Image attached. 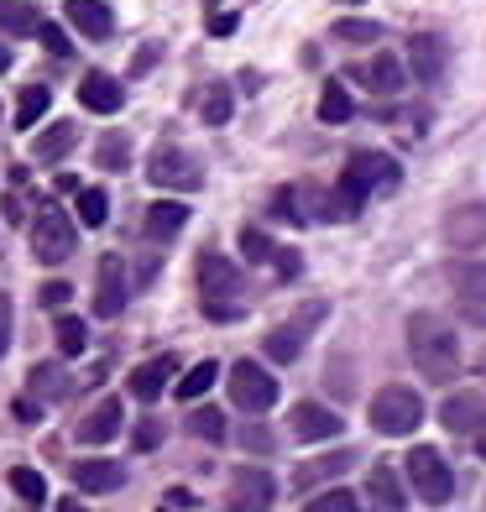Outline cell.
I'll return each instance as SVG.
<instances>
[{
	"instance_id": "4",
	"label": "cell",
	"mask_w": 486,
	"mask_h": 512,
	"mask_svg": "<svg viewBox=\"0 0 486 512\" xmlns=\"http://www.w3.org/2000/svg\"><path fill=\"white\" fill-rule=\"evenodd\" d=\"M398 178H403V168L387 152H351V162H345V173H340V189L356 204H366L372 194H392Z\"/></svg>"
},
{
	"instance_id": "33",
	"label": "cell",
	"mask_w": 486,
	"mask_h": 512,
	"mask_svg": "<svg viewBox=\"0 0 486 512\" xmlns=\"http://www.w3.org/2000/svg\"><path fill=\"white\" fill-rule=\"evenodd\" d=\"M215 377H220V366L215 361H199V366H189L178 377V398H204V392L215 387Z\"/></svg>"
},
{
	"instance_id": "38",
	"label": "cell",
	"mask_w": 486,
	"mask_h": 512,
	"mask_svg": "<svg viewBox=\"0 0 486 512\" xmlns=\"http://www.w3.org/2000/svg\"><path fill=\"white\" fill-rule=\"evenodd\" d=\"M189 429H194L199 439H210V445H220V439H225V413H220V408H194Z\"/></svg>"
},
{
	"instance_id": "35",
	"label": "cell",
	"mask_w": 486,
	"mask_h": 512,
	"mask_svg": "<svg viewBox=\"0 0 486 512\" xmlns=\"http://www.w3.org/2000/svg\"><path fill=\"white\" fill-rule=\"evenodd\" d=\"M74 209H79V225H105V215H110V199H105V189H79V199H74Z\"/></svg>"
},
{
	"instance_id": "42",
	"label": "cell",
	"mask_w": 486,
	"mask_h": 512,
	"mask_svg": "<svg viewBox=\"0 0 486 512\" xmlns=\"http://www.w3.org/2000/svg\"><path fill=\"white\" fill-rule=\"evenodd\" d=\"M241 445H246L251 455H272V445H277V439H272L262 424H246V429H241Z\"/></svg>"
},
{
	"instance_id": "26",
	"label": "cell",
	"mask_w": 486,
	"mask_h": 512,
	"mask_svg": "<svg viewBox=\"0 0 486 512\" xmlns=\"http://www.w3.org/2000/svg\"><path fill=\"white\" fill-rule=\"evenodd\" d=\"M37 27H42L37 6H27V0H0V32H11V37H37Z\"/></svg>"
},
{
	"instance_id": "30",
	"label": "cell",
	"mask_w": 486,
	"mask_h": 512,
	"mask_svg": "<svg viewBox=\"0 0 486 512\" xmlns=\"http://www.w3.org/2000/svg\"><path fill=\"white\" fill-rule=\"evenodd\" d=\"M48 89H42V84H27V89H21V95H16V126L21 131H27V126H37L42 121V115H48Z\"/></svg>"
},
{
	"instance_id": "29",
	"label": "cell",
	"mask_w": 486,
	"mask_h": 512,
	"mask_svg": "<svg viewBox=\"0 0 486 512\" xmlns=\"http://www.w3.org/2000/svg\"><path fill=\"white\" fill-rule=\"evenodd\" d=\"M351 450H335V455H324V460H309V465H298V486H314V481H330L340 471H351Z\"/></svg>"
},
{
	"instance_id": "39",
	"label": "cell",
	"mask_w": 486,
	"mask_h": 512,
	"mask_svg": "<svg viewBox=\"0 0 486 512\" xmlns=\"http://www.w3.org/2000/svg\"><path fill=\"white\" fill-rule=\"evenodd\" d=\"M272 251H277V246H272V236H267V230H257V225H251V230H241V256H246V262H267Z\"/></svg>"
},
{
	"instance_id": "18",
	"label": "cell",
	"mask_w": 486,
	"mask_h": 512,
	"mask_svg": "<svg viewBox=\"0 0 486 512\" xmlns=\"http://www.w3.org/2000/svg\"><path fill=\"white\" fill-rule=\"evenodd\" d=\"M173 377H178V356H152V361H142L131 371V398L136 403H157Z\"/></svg>"
},
{
	"instance_id": "10",
	"label": "cell",
	"mask_w": 486,
	"mask_h": 512,
	"mask_svg": "<svg viewBox=\"0 0 486 512\" xmlns=\"http://www.w3.org/2000/svg\"><path fill=\"white\" fill-rule=\"evenodd\" d=\"M445 246L450 251H481L486 246V204L481 199L455 204L445 215Z\"/></svg>"
},
{
	"instance_id": "6",
	"label": "cell",
	"mask_w": 486,
	"mask_h": 512,
	"mask_svg": "<svg viewBox=\"0 0 486 512\" xmlns=\"http://www.w3.org/2000/svg\"><path fill=\"white\" fill-rule=\"evenodd\" d=\"M230 403H236L241 413H267L277 403V382L267 377V366H257V361L230 366Z\"/></svg>"
},
{
	"instance_id": "20",
	"label": "cell",
	"mask_w": 486,
	"mask_h": 512,
	"mask_svg": "<svg viewBox=\"0 0 486 512\" xmlns=\"http://www.w3.org/2000/svg\"><path fill=\"white\" fill-rule=\"evenodd\" d=\"M84 445H110L115 434H121V403L115 398H100L95 408H89L84 418H79V429H74Z\"/></svg>"
},
{
	"instance_id": "40",
	"label": "cell",
	"mask_w": 486,
	"mask_h": 512,
	"mask_svg": "<svg viewBox=\"0 0 486 512\" xmlns=\"http://www.w3.org/2000/svg\"><path fill=\"white\" fill-rule=\"evenodd\" d=\"M309 512H361V502H356L351 492H340V486H335V492H319V497L309 502Z\"/></svg>"
},
{
	"instance_id": "51",
	"label": "cell",
	"mask_w": 486,
	"mask_h": 512,
	"mask_svg": "<svg viewBox=\"0 0 486 512\" xmlns=\"http://www.w3.org/2000/svg\"><path fill=\"white\" fill-rule=\"evenodd\" d=\"M481 377H486V356H481Z\"/></svg>"
},
{
	"instance_id": "46",
	"label": "cell",
	"mask_w": 486,
	"mask_h": 512,
	"mask_svg": "<svg viewBox=\"0 0 486 512\" xmlns=\"http://www.w3.org/2000/svg\"><path fill=\"white\" fill-rule=\"evenodd\" d=\"M6 345H11V298L0 293V356H6Z\"/></svg>"
},
{
	"instance_id": "7",
	"label": "cell",
	"mask_w": 486,
	"mask_h": 512,
	"mask_svg": "<svg viewBox=\"0 0 486 512\" xmlns=\"http://www.w3.org/2000/svg\"><path fill=\"white\" fill-rule=\"evenodd\" d=\"M79 246V230L68 215H58V209H42V215L32 220V251L37 262H63V256H74Z\"/></svg>"
},
{
	"instance_id": "44",
	"label": "cell",
	"mask_w": 486,
	"mask_h": 512,
	"mask_svg": "<svg viewBox=\"0 0 486 512\" xmlns=\"http://www.w3.org/2000/svg\"><path fill=\"white\" fill-rule=\"evenodd\" d=\"M68 293H74V288H68L63 277H58V283H42L37 298H42V309H63V304H68Z\"/></svg>"
},
{
	"instance_id": "3",
	"label": "cell",
	"mask_w": 486,
	"mask_h": 512,
	"mask_svg": "<svg viewBox=\"0 0 486 512\" xmlns=\"http://www.w3.org/2000/svg\"><path fill=\"white\" fill-rule=\"evenodd\" d=\"M403 471H408V486H413V497H419V502L445 507L455 497V471H450V460L439 455L434 445H413L408 460H403Z\"/></svg>"
},
{
	"instance_id": "36",
	"label": "cell",
	"mask_w": 486,
	"mask_h": 512,
	"mask_svg": "<svg viewBox=\"0 0 486 512\" xmlns=\"http://www.w3.org/2000/svg\"><path fill=\"white\" fill-rule=\"evenodd\" d=\"M84 345H89V330H84V319L63 314V319H58V351H63V356H84Z\"/></svg>"
},
{
	"instance_id": "14",
	"label": "cell",
	"mask_w": 486,
	"mask_h": 512,
	"mask_svg": "<svg viewBox=\"0 0 486 512\" xmlns=\"http://www.w3.org/2000/svg\"><path fill=\"white\" fill-rule=\"evenodd\" d=\"M351 79H356V84H366L372 95H398L403 79H408V68H403V58H398V53H372L366 63H356V68H351Z\"/></svg>"
},
{
	"instance_id": "15",
	"label": "cell",
	"mask_w": 486,
	"mask_h": 512,
	"mask_svg": "<svg viewBox=\"0 0 486 512\" xmlns=\"http://www.w3.org/2000/svg\"><path fill=\"white\" fill-rule=\"evenodd\" d=\"M439 424H445L450 434L486 429V398H481V392H450V398L439 403Z\"/></svg>"
},
{
	"instance_id": "34",
	"label": "cell",
	"mask_w": 486,
	"mask_h": 512,
	"mask_svg": "<svg viewBox=\"0 0 486 512\" xmlns=\"http://www.w3.org/2000/svg\"><path fill=\"white\" fill-rule=\"evenodd\" d=\"M335 37H340V42H361V48H372V42L382 37V27H377V21H366V16H340V21H335Z\"/></svg>"
},
{
	"instance_id": "45",
	"label": "cell",
	"mask_w": 486,
	"mask_h": 512,
	"mask_svg": "<svg viewBox=\"0 0 486 512\" xmlns=\"http://www.w3.org/2000/svg\"><path fill=\"white\" fill-rule=\"evenodd\" d=\"M272 262H277V277H298V272H304V256H298V251H272Z\"/></svg>"
},
{
	"instance_id": "48",
	"label": "cell",
	"mask_w": 486,
	"mask_h": 512,
	"mask_svg": "<svg viewBox=\"0 0 486 512\" xmlns=\"http://www.w3.org/2000/svg\"><path fill=\"white\" fill-rule=\"evenodd\" d=\"M16 418H27V424H32V418H37V398H21L16 403Z\"/></svg>"
},
{
	"instance_id": "41",
	"label": "cell",
	"mask_w": 486,
	"mask_h": 512,
	"mask_svg": "<svg viewBox=\"0 0 486 512\" xmlns=\"http://www.w3.org/2000/svg\"><path fill=\"white\" fill-rule=\"evenodd\" d=\"M37 37H42V48H48L53 58H68V53H74V42H68V32H63V27H53V21H42Z\"/></svg>"
},
{
	"instance_id": "43",
	"label": "cell",
	"mask_w": 486,
	"mask_h": 512,
	"mask_svg": "<svg viewBox=\"0 0 486 512\" xmlns=\"http://www.w3.org/2000/svg\"><path fill=\"white\" fill-rule=\"evenodd\" d=\"M131 439H136V450H157L162 445V424H157V418H142Z\"/></svg>"
},
{
	"instance_id": "9",
	"label": "cell",
	"mask_w": 486,
	"mask_h": 512,
	"mask_svg": "<svg viewBox=\"0 0 486 512\" xmlns=\"http://www.w3.org/2000/svg\"><path fill=\"white\" fill-rule=\"evenodd\" d=\"M272 497H277V481L262 471V465H241V471L230 476L225 507H230V512H267Z\"/></svg>"
},
{
	"instance_id": "21",
	"label": "cell",
	"mask_w": 486,
	"mask_h": 512,
	"mask_svg": "<svg viewBox=\"0 0 486 512\" xmlns=\"http://www.w3.org/2000/svg\"><path fill=\"white\" fill-rule=\"evenodd\" d=\"M319 314H324V309H309L298 324H277V330H267V356H272V361H283V366L298 361V351H304V330H309Z\"/></svg>"
},
{
	"instance_id": "5",
	"label": "cell",
	"mask_w": 486,
	"mask_h": 512,
	"mask_svg": "<svg viewBox=\"0 0 486 512\" xmlns=\"http://www.w3.org/2000/svg\"><path fill=\"white\" fill-rule=\"evenodd\" d=\"M424 424V398L413 387H382L377 398H372V429L377 434H387V439H403V434H413Z\"/></svg>"
},
{
	"instance_id": "28",
	"label": "cell",
	"mask_w": 486,
	"mask_h": 512,
	"mask_svg": "<svg viewBox=\"0 0 486 512\" xmlns=\"http://www.w3.org/2000/svg\"><path fill=\"white\" fill-rule=\"evenodd\" d=\"M356 115V100L345 95V84H324V95H319V121L324 126H345Z\"/></svg>"
},
{
	"instance_id": "27",
	"label": "cell",
	"mask_w": 486,
	"mask_h": 512,
	"mask_svg": "<svg viewBox=\"0 0 486 512\" xmlns=\"http://www.w3.org/2000/svg\"><path fill=\"white\" fill-rule=\"evenodd\" d=\"M68 387H74V382H68L53 361L32 366V398H37V403H58V398H68Z\"/></svg>"
},
{
	"instance_id": "37",
	"label": "cell",
	"mask_w": 486,
	"mask_h": 512,
	"mask_svg": "<svg viewBox=\"0 0 486 512\" xmlns=\"http://www.w3.org/2000/svg\"><path fill=\"white\" fill-rule=\"evenodd\" d=\"M199 115H204L210 126H225V121H230V89H225V84H210V89H204Z\"/></svg>"
},
{
	"instance_id": "17",
	"label": "cell",
	"mask_w": 486,
	"mask_h": 512,
	"mask_svg": "<svg viewBox=\"0 0 486 512\" xmlns=\"http://www.w3.org/2000/svg\"><path fill=\"white\" fill-rule=\"evenodd\" d=\"M288 429L304 439V445H319V439H335L345 424H340V413L324 408V403H298L293 418H288Z\"/></svg>"
},
{
	"instance_id": "23",
	"label": "cell",
	"mask_w": 486,
	"mask_h": 512,
	"mask_svg": "<svg viewBox=\"0 0 486 512\" xmlns=\"http://www.w3.org/2000/svg\"><path fill=\"white\" fill-rule=\"evenodd\" d=\"M74 481H79V492H115V486L126 481V471L115 460H79Z\"/></svg>"
},
{
	"instance_id": "49",
	"label": "cell",
	"mask_w": 486,
	"mask_h": 512,
	"mask_svg": "<svg viewBox=\"0 0 486 512\" xmlns=\"http://www.w3.org/2000/svg\"><path fill=\"white\" fill-rule=\"evenodd\" d=\"M476 450H481V460H486V429H476Z\"/></svg>"
},
{
	"instance_id": "11",
	"label": "cell",
	"mask_w": 486,
	"mask_h": 512,
	"mask_svg": "<svg viewBox=\"0 0 486 512\" xmlns=\"http://www.w3.org/2000/svg\"><path fill=\"white\" fill-rule=\"evenodd\" d=\"M126 293H131V283H126V262H121L115 251L100 256V272H95V314H100V319H121Z\"/></svg>"
},
{
	"instance_id": "32",
	"label": "cell",
	"mask_w": 486,
	"mask_h": 512,
	"mask_svg": "<svg viewBox=\"0 0 486 512\" xmlns=\"http://www.w3.org/2000/svg\"><path fill=\"white\" fill-rule=\"evenodd\" d=\"M11 492L27 507H42V502H48V481H42L32 465H16V471H11Z\"/></svg>"
},
{
	"instance_id": "1",
	"label": "cell",
	"mask_w": 486,
	"mask_h": 512,
	"mask_svg": "<svg viewBox=\"0 0 486 512\" xmlns=\"http://www.w3.org/2000/svg\"><path fill=\"white\" fill-rule=\"evenodd\" d=\"M408 356L429 382H455L460 377V335L439 314H408Z\"/></svg>"
},
{
	"instance_id": "25",
	"label": "cell",
	"mask_w": 486,
	"mask_h": 512,
	"mask_svg": "<svg viewBox=\"0 0 486 512\" xmlns=\"http://www.w3.org/2000/svg\"><path fill=\"white\" fill-rule=\"evenodd\" d=\"M183 220H189V209H183V204H173V199H157V204L147 209L142 230H147L152 241H173L178 230H183Z\"/></svg>"
},
{
	"instance_id": "50",
	"label": "cell",
	"mask_w": 486,
	"mask_h": 512,
	"mask_svg": "<svg viewBox=\"0 0 486 512\" xmlns=\"http://www.w3.org/2000/svg\"><path fill=\"white\" fill-rule=\"evenodd\" d=\"M6 68H11V53H6V48H0V74H6Z\"/></svg>"
},
{
	"instance_id": "8",
	"label": "cell",
	"mask_w": 486,
	"mask_h": 512,
	"mask_svg": "<svg viewBox=\"0 0 486 512\" xmlns=\"http://www.w3.org/2000/svg\"><path fill=\"white\" fill-rule=\"evenodd\" d=\"M445 277H450V293H455L460 314L486 330V262H450Z\"/></svg>"
},
{
	"instance_id": "22",
	"label": "cell",
	"mask_w": 486,
	"mask_h": 512,
	"mask_svg": "<svg viewBox=\"0 0 486 512\" xmlns=\"http://www.w3.org/2000/svg\"><path fill=\"white\" fill-rule=\"evenodd\" d=\"M68 21L84 32V37H95V42H105L110 32H115V16H110V6L105 0H68Z\"/></svg>"
},
{
	"instance_id": "12",
	"label": "cell",
	"mask_w": 486,
	"mask_h": 512,
	"mask_svg": "<svg viewBox=\"0 0 486 512\" xmlns=\"http://www.w3.org/2000/svg\"><path fill=\"white\" fill-rule=\"evenodd\" d=\"M147 183H157V189H199V162L183 157L178 147H157L147 157Z\"/></svg>"
},
{
	"instance_id": "16",
	"label": "cell",
	"mask_w": 486,
	"mask_h": 512,
	"mask_svg": "<svg viewBox=\"0 0 486 512\" xmlns=\"http://www.w3.org/2000/svg\"><path fill=\"white\" fill-rule=\"evenodd\" d=\"M366 502H372V512H408V492H403V476L392 471L387 460H377L372 471H366Z\"/></svg>"
},
{
	"instance_id": "2",
	"label": "cell",
	"mask_w": 486,
	"mask_h": 512,
	"mask_svg": "<svg viewBox=\"0 0 486 512\" xmlns=\"http://www.w3.org/2000/svg\"><path fill=\"white\" fill-rule=\"evenodd\" d=\"M241 298H246V277L236 262H225V256L204 251L199 256V304L210 319H236L241 314Z\"/></svg>"
},
{
	"instance_id": "13",
	"label": "cell",
	"mask_w": 486,
	"mask_h": 512,
	"mask_svg": "<svg viewBox=\"0 0 486 512\" xmlns=\"http://www.w3.org/2000/svg\"><path fill=\"white\" fill-rule=\"evenodd\" d=\"M408 63H413V79L439 89L445 84V68H450V53H445V37H434V32H419L408 42Z\"/></svg>"
},
{
	"instance_id": "47",
	"label": "cell",
	"mask_w": 486,
	"mask_h": 512,
	"mask_svg": "<svg viewBox=\"0 0 486 512\" xmlns=\"http://www.w3.org/2000/svg\"><path fill=\"white\" fill-rule=\"evenodd\" d=\"M210 32L225 37V32H236V16H210Z\"/></svg>"
},
{
	"instance_id": "24",
	"label": "cell",
	"mask_w": 486,
	"mask_h": 512,
	"mask_svg": "<svg viewBox=\"0 0 486 512\" xmlns=\"http://www.w3.org/2000/svg\"><path fill=\"white\" fill-rule=\"evenodd\" d=\"M74 147H79V126H74V121H58V126H48V131L32 142V157H37V162H58V157L74 152Z\"/></svg>"
},
{
	"instance_id": "31",
	"label": "cell",
	"mask_w": 486,
	"mask_h": 512,
	"mask_svg": "<svg viewBox=\"0 0 486 512\" xmlns=\"http://www.w3.org/2000/svg\"><path fill=\"white\" fill-rule=\"evenodd\" d=\"M95 162L105 173H121V168H131V136H121V131H110L105 142L95 147Z\"/></svg>"
},
{
	"instance_id": "19",
	"label": "cell",
	"mask_w": 486,
	"mask_h": 512,
	"mask_svg": "<svg viewBox=\"0 0 486 512\" xmlns=\"http://www.w3.org/2000/svg\"><path fill=\"white\" fill-rule=\"evenodd\" d=\"M79 100H84V110H95V115H115L126 105V89H121V79H110V74H84L79 79Z\"/></svg>"
}]
</instances>
